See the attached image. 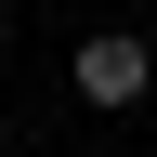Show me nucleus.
Wrapping results in <instances>:
<instances>
[{"label":"nucleus","instance_id":"1","mask_svg":"<svg viewBox=\"0 0 157 157\" xmlns=\"http://www.w3.org/2000/svg\"><path fill=\"white\" fill-rule=\"evenodd\" d=\"M66 92L118 118V105H144V92H157V52H144L131 26H92V39H78V66H66Z\"/></svg>","mask_w":157,"mask_h":157},{"label":"nucleus","instance_id":"2","mask_svg":"<svg viewBox=\"0 0 157 157\" xmlns=\"http://www.w3.org/2000/svg\"><path fill=\"white\" fill-rule=\"evenodd\" d=\"M0 39H13V13H0Z\"/></svg>","mask_w":157,"mask_h":157}]
</instances>
